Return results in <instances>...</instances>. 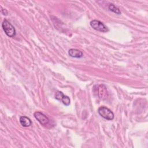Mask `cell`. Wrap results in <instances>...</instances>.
I'll return each mask as SVG.
<instances>
[{"mask_svg":"<svg viewBox=\"0 0 148 148\" xmlns=\"http://www.w3.org/2000/svg\"><path fill=\"white\" fill-rule=\"evenodd\" d=\"M2 27L6 34V35L9 37H13L16 35V29L12 25V24L5 19L2 23Z\"/></svg>","mask_w":148,"mask_h":148,"instance_id":"6da1fadb","label":"cell"},{"mask_svg":"<svg viewBox=\"0 0 148 148\" xmlns=\"http://www.w3.org/2000/svg\"><path fill=\"white\" fill-rule=\"evenodd\" d=\"M98 112L102 117L108 120H112L114 119L113 112L106 106H100L98 109Z\"/></svg>","mask_w":148,"mask_h":148,"instance_id":"7a4b0ae2","label":"cell"},{"mask_svg":"<svg viewBox=\"0 0 148 148\" xmlns=\"http://www.w3.org/2000/svg\"><path fill=\"white\" fill-rule=\"evenodd\" d=\"M91 27L95 30L102 32H107L109 31L108 28L101 21L97 20H92L90 22Z\"/></svg>","mask_w":148,"mask_h":148,"instance_id":"3957f363","label":"cell"},{"mask_svg":"<svg viewBox=\"0 0 148 148\" xmlns=\"http://www.w3.org/2000/svg\"><path fill=\"white\" fill-rule=\"evenodd\" d=\"M35 118L39 122V123L43 125H46L49 123V119L46 116L40 112H35L34 114Z\"/></svg>","mask_w":148,"mask_h":148,"instance_id":"277c9868","label":"cell"},{"mask_svg":"<svg viewBox=\"0 0 148 148\" xmlns=\"http://www.w3.org/2000/svg\"><path fill=\"white\" fill-rule=\"evenodd\" d=\"M55 98L58 101H61L64 105L65 106H68L70 104V98L64 95V94L60 91H57L56 92L54 95Z\"/></svg>","mask_w":148,"mask_h":148,"instance_id":"5b68a950","label":"cell"},{"mask_svg":"<svg viewBox=\"0 0 148 148\" xmlns=\"http://www.w3.org/2000/svg\"><path fill=\"white\" fill-rule=\"evenodd\" d=\"M98 95L101 99H106L108 97V91L104 84H100L97 88Z\"/></svg>","mask_w":148,"mask_h":148,"instance_id":"8992f818","label":"cell"},{"mask_svg":"<svg viewBox=\"0 0 148 148\" xmlns=\"http://www.w3.org/2000/svg\"><path fill=\"white\" fill-rule=\"evenodd\" d=\"M69 55L73 58H81L83 57V52L78 49H70L68 51Z\"/></svg>","mask_w":148,"mask_h":148,"instance_id":"52a82bcc","label":"cell"},{"mask_svg":"<svg viewBox=\"0 0 148 148\" xmlns=\"http://www.w3.org/2000/svg\"><path fill=\"white\" fill-rule=\"evenodd\" d=\"M20 123L23 127H27L31 125L32 121L27 116H21L20 117Z\"/></svg>","mask_w":148,"mask_h":148,"instance_id":"ba28073f","label":"cell"},{"mask_svg":"<svg viewBox=\"0 0 148 148\" xmlns=\"http://www.w3.org/2000/svg\"><path fill=\"white\" fill-rule=\"evenodd\" d=\"M108 8H109V9L111 12H113V13H116V14H121V12H120V9H119L117 7H116V6L114 4H113V3L109 4V6H108Z\"/></svg>","mask_w":148,"mask_h":148,"instance_id":"9c48e42d","label":"cell"},{"mask_svg":"<svg viewBox=\"0 0 148 148\" xmlns=\"http://www.w3.org/2000/svg\"><path fill=\"white\" fill-rule=\"evenodd\" d=\"M1 13L3 14V15H5V16H6V15H8V12L7 11V10L6 9H2V7H1Z\"/></svg>","mask_w":148,"mask_h":148,"instance_id":"30bf717a","label":"cell"}]
</instances>
